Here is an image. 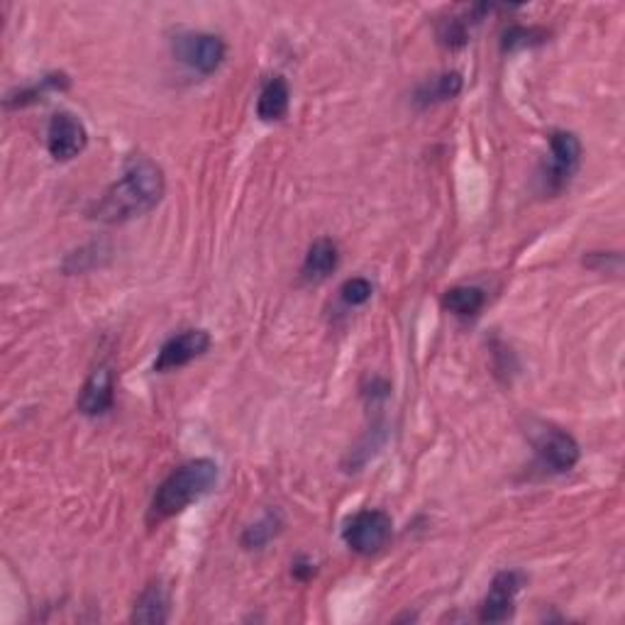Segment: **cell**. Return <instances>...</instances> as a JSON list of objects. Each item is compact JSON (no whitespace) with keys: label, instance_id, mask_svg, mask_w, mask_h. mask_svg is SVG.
Listing matches in <instances>:
<instances>
[{"label":"cell","instance_id":"277c9868","mask_svg":"<svg viewBox=\"0 0 625 625\" xmlns=\"http://www.w3.org/2000/svg\"><path fill=\"white\" fill-rule=\"evenodd\" d=\"M174 52L186 66L193 68V72L213 74V72H218L220 64L225 62V52H228V47H225V42L218 35L189 33V35L176 37Z\"/></svg>","mask_w":625,"mask_h":625},{"label":"cell","instance_id":"5bb4252c","mask_svg":"<svg viewBox=\"0 0 625 625\" xmlns=\"http://www.w3.org/2000/svg\"><path fill=\"white\" fill-rule=\"evenodd\" d=\"M486 293L476 286H455L447 289L443 296V308L457 318H474L484 308Z\"/></svg>","mask_w":625,"mask_h":625},{"label":"cell","instance_id":"d6986e66","mask_svg":"<svg viewBox=\"0 0 625 625\" xmlns=\"http://www.w3.org/2000/svg\"><path fill=\"white\" fill-rule=\"evenodd\" d=\"M342 301L347 303V306H365V303L371 298V293H374V286H371V281L355 277V279H347L342 283Z\"/></svg>","mask_w":625,"mask_h":625},{"label":"cell","instance_id":"30bf717a","mask_svg":"<svg viewBox=\"0 0 625 625\" xmlns=\"http://www.w3.org/2000/svg\"><path fill=\"white\" fill-rule=\"evenodd\" d=\"M115 404V371L101 365L91 371V377L86 379V384L78 394L76 406L84 416H103Z\"/></svg>","mask_w":625,"mask_h":625},{"label":"cell","instance_id":"ac0fdd59","mask_svg":"<svg viewBox=\"0 0 625 625\" xmlns=\"http://www.w3.org/2000/svg\"><path fill=\"white\" fill-rule=\"evenodd\" d=\"M547 39L545 29H537V27H508L503 33L501 39V47L503 52H515V49H525V47H535V44H543Z\"/></svg>","mask_w":625,"mask_h":625},{"label":"cell","instance_id":"52a82bcc","mask_svg":"<svg viewBox=\"0 0 625 625\" xmlns=\"http://www.w3.org/2000/svg\"><path fill=\"white\" fill-rule=\"evenodd\" d=\"M88 144L84 123L74 113H56L47 127V150L56 162H72Z\"/></svg>","mask_w":625,"mask_h":625},{"label":"cell","instance_id":"9a60e30c","mask_svg":"<svg viewBox=\"0 0 625 625\" xmlns=\"http://www.w3.org/2000/svg\"><path fill=\"white\" fill-rule=\"evenodd\" d=\"M459 91H462V76H459L457 72H449L420 86L416 93V103L420 107L443 103V101H449V98H455Z\"/></svg>","mask_w":625,"mask_h":625},{"label":"cell","instance_id":"7a4b0ae2","mask_svg":"<svg viewBox=\"0 0 625 625\" xmlns=\"http://www.w3.org/2000/svg\"><path fill=\"white\" fill-rule=\"evenodd\" d=\"M218 464L213 459H191L164 479L150 506V523H162L199 501L218 482Z\"/></svg>","mask_w":625,"mask_h":625},{"label":"cell","instance_id":"5b68a950","mask_svg":"<svg viewBox=\"0 0 625 625\" xmlns=\"http://www.w3.org/2000/svg\"><path fill=\"white\" fill-rule=\"evenodd\" d=\"M535 455L540 464L552 474H564L576 467L582 457V449L576 439L557 428H545L540 435L535 437Z\"/></svg>","mask_w":625,"mask_h":625},{"label":"cell","instance_id":"e0dca14e","mask_svg":"<svg viewBox=\"0 0 625 625\" xmlns=\"http://www.w3.org/2000/svg\"><path fill=\"white\" fill-rule=\"evenodd\" d=\"M281 533V518L279 513H267L262 518V521H257L254 525H250L247 531L242 533V547L244 550H262L264 545H269L273 537H277Z\"/></svg>","mask_w":625,"mask_h":625},{"label":"cell","instance_id":"ba28073f","mask_svg":"<svg viewBox=\"0 0 625 625\" xmlns=\"http://www.w3.org/2000/svg\"><path fill=\"white\" fill-rule=\"evenodd\" d=\"M525 584V576L515 570L498 572L494 576L492 586H488V594L482 603V611H479V618L484 623H503L513 615L515 609V596L521 594Z\"/></svg>","mask_w":625,"mask_h":625},{"label":"cell","instance_id":"8fae6325","mask_svg":"<svg viewBox=\"0 0 625 625\" xmlns=\"http://www.w3.org/2000/svg\"><path fill=\"white\" fill-rule=\"evenodd\" d=\"M337 264H340L337 244L328 238H320L310 244V250L306 254V262H303L301 277H303V281H308V283H320L337 269Z\"/></svg>","mask_w":625,"mask_h":625},{"label":"cell","instance_id":"2e32d148","mask_svg":"<svg viewBox=\"0 0 625 625\" xmlns=\"http://www.w3.org/2000/svg\"><path fill=\"white\" fill-rule=\"evenodd\" d=\"M62 88H68V78L66 74H52V76H44L42 81L35 84V86H27L23 91L17 93H10L5 105L8 107H20V105H29V103H37L42 101L47 91H62Z\"/></svg>","mask_w":625,"mask_h":625},{"label":"cell","instance_id":"6da1fadb","mask_svg":"<svg viewBox=\"0 0 625 625\" xmlns=\"http://www.w3.org/2000/svg\"><path fill=\"white\" fill-rule=\"evenodd\" d=\"M164 191L166 179L162 166L146 160V156H135V160L127 162L120 179L93 205L91 218L105 225L140 218V215L150 213L160 205Z\"/></svg>","mask_w":625,"mask_h":625},{"label":"cell","instance_id":"4fadbf2b","mask_svg":"<svg viewBox=\"0 0 625 625\" xmlns=\"http://www.w3.org/2000/svg\"><path fill=\"white\" fill-rule=\"evenodd\" d=\"M169 621V596H166L164 586L160 582H154L146 586L140 594V599L135 603L132 611V623H150L160 625Z\"/></svg>","mask_w":625,"mask_h":625},{"label":"cell","instance_id":"8992f818","mask_svg":"<svg viewBox=\"0 0 625 625\" xmlns=\"http://www.w3.org/2000/svg\"><path fill=\"white\" fill-rule=\"evenodd\" d=\"M550 164H547V186L552 191L564 189L572 181V176L579 171L582 164V142L574 132L554 130L550 135Z\"/></svg>","mask_w":625,"mask_h":625},{"label":"cell","instance_id":"9c48e42d","mask_svg":"<svg viewBox=\"0 0 625 625\" xmlns=\"http://www.w3.org/2000/svg\"><path fill=\"white\" fill-rule=\"evenodd\" d=\"M211 347V335L205 330H183L162 345L154 361V371H169L186 367L189 361L203 357Z\"/></svg>","mask_w":625,"mask_h":625},{"label":"cell","instance_id":"3957f363","mask_svg":"<svg viewBox=\"0 0 625 625\" xmlns=\"http://www.w3.org/2000/svg\"><path fill=\"white\" fill-rule=\"evenodd\" d=\"M394 533V521L384 511H359L345 523L342 540L347 543L352 552L357 554H377L381 547L391 540Z\"/></svg>","mask_w":625,"mask_h":625},{"label":"cell","instance_id":"7c38bea8","mask_svg":"<svg viewBox=\"0 0 625 625\" xmlns=\"http://www.w3.org/2000/svg\"><path fill=\"white\" fill-rule=\"evenodd\" d=\"M289 103H291V91H289L286 78L277 74L267 78L262 86L259 98H257V115L264 123L281 120V117L289 113Z\"/></svg>","mask_w":625,"mask_h":625}]
</instances>
